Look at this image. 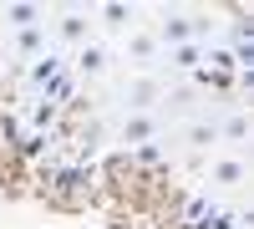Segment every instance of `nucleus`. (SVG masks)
Listing matches in <instances>:
<instances>
[{"instance_id": "11", "label": "nucleus", "mask_w": 254, "mask_h": 229, "mask_svg": "<svg viewBox=\"0 0 254 229\" xmlns=\"http://www.w3.org/2000/svg\"><path fill=\"white\" fill-rule=\"evenodd\" d=\"M102 20H107V26H127V20H132V5H102Z\"/></svg>"}, {"instance_id": "2", "label": "nucleus", "mask_w": 254, "mask_h": 229, "mask_svg": "<svg viewBox=\"0 0 254 229\" xmlns=\"http://www.w3.org/2000/svg\"><path fill=\"white\" fill-rule=\"evenodd\" d=\"M117 138H122V143H132V148H142V143H153V138H158V117L132 112V117H127L122 128H117Z\"/></svg>"}, {"instance_id": "10", "label": "nucleus", "mask_w": 254, "mask_h": 229, "mask_svg": "<svg viewBox=\"0 0 254 229\" xmlns=\"http://www.w3.org/2000/svg\"><path fill=\"white\" fill-rule=\"evenodd\" d=\"M214 183H244V163H239V158L214 163Z\"/></svg>"}, {"instance_id": "5", "label": "nucleus", "mask_w": 254, "mask_h": 229, "mask_svg": "<svg viewBox=\"0 0 254 229\" xmlns=\"http://www.w3.org/2000/svg\"><path fill=\"white\" fill-rule=\"evenodd\" d=\"M163 61H168L173 72H198V67H203V46H198V41H183V46H173Z\"/></svg>"}, {"instance_id": "12", "label": "nucleus", "mask_w": 254, "mask_h": 229, "mask_svg": "<svg viewBox=\"0 0 254 229\" xmlns=\"http://www.w3.org/2000/svg\"><path fill=\"white\" fill-rule=\"evenodd\" d=\"M132 158L137 163H163V148H158V143H142V148H132Z\"/></svg>"}, {"instance_id": "4", "label": "nucleus", "mask_w": 254, "mask_h": 229, "mask_svg": "<svg viewBox=\"0 0 254 229\" xmlns=\"http://www.w3.org/2000/svg\"><path fill=\"white\" fill-rule=\"evenodd\" d=\"M61 72H66V56H61V51H41L31 61V87H51Z\"/></svg>"}, {"instance_id": "7", "label": "nucleus", "mask_w": 254, "mask_h": 229, "mask_svg": "<svg viewBox=\"0 0 254 229\" xmlns=\"http://www.w3.org/2000/svg\"><path fill=\"white\" fill-rule=\"evenodd\" d=\"M15 51H20V56H31V61H36L41 51H51V46H46V26H31V31H15Z\"/></svg>"}, {"instance_id": "8", "label": "nucleus", "mask_w": 254, "mask_h": 229, "mask_svg": "<svg viewBox=\"0 0 254 229\" xmlns=\"http://www.w3.org/2000/svg\"><path fill=\"white\" fill-rule=\"evenodd\" d=\"M56 31H61V41H81V46H87V31H92V20L81 15V10H71V15H61V20H56Z\"/></svg>"}, {"instance_id": "9", "label": "nucleus", "mask_w": 254, "mask_h": 229, "mask_svg": "<svg viewBox=\"0 0 254 229\" xmlns=\"http://www.w3.org/2000/svg\"><path fill=\"white\" fill-rule=\"evenodd\" d=\"M219 138H224V143L249 138V112H229V117H224V128H219Z\"/></svg>"}, {"instance_id": "1", "label": "nucleus", "mask_w": 254, "mask_h": 229, "mask_svg": "<svg viewBox=\"0 0 254 229\" xmlns=\"http://www.w3.org/2000/svg\"><path fill=\"white\" fill-rule=\"evenodd\" d=\"M107 61H112V51L97 46V41H87V46L76 51V61H71V76H102V72H107Z\"/></svg>"}, {"instance_id": "3", "label": "nucleus", "mask_w": 254, "mask_h": 229, "mask_svg": "<svg viewBox=\"0 0 254 229\" xmlns=\"http://www.w3.org/2000/svg\"><path fill=\"white\" fill-rule=\"evenodd\" d=\"M127 61H132L137 72H147V67H158V36H147V31H137V36H127Z\"/></svg>"}, {"instance_id": "6", "label": "nucleus", "mask_w": 254, "mask_h": 229, "mask_svg": "<svg viewBox=\"0 0 254 229\" xmlns=\"http://www.w3.org/2000/svg\"><path fill=\"white\" fill-rule=\"evenodd\" d=\"M5 26H10V31L46 26V10H41V5H26V0H20V5H5Z\"/></svg>"}]
</instances>
